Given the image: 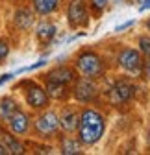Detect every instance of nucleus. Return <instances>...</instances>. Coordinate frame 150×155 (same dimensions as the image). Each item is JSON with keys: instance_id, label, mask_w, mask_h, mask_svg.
Wrapping results in <instances>:
<instances>
[{"instance_id": "f257e3e1", "label": "nucleus", "mask_w": 150, "mask_h": 155, "mask_svg": "<svg viewBox=\"0 0 150 155\" xmlns=\"http://www.w3.org/2000/svg\"><path fill=\"white\" fill-rule=\"evenodd\" d=\"M106 131V118L95 109H85L80 114L78 122V135L82 144H97Z\"/></svg>"}, {"instance_id": "f03ea898", "label": "nucleus", "mask_w": 150, "mask_h": 155, "mask_svg": "<svg viewBox=\"0 0 150 155\" xmlns=\"http://www.w3.org/2000/svg\"><path fill=\"white\" fill-rule=\"evenodd\" d=\"M76 67L82 76L85 78H100L104 74V61L95 52H82L76 59Z\"/></svg>"}, {"instance_id": "7ed1b4c3", "label": "nucleus", "mask_w": 150, "mask_h": 155, "mask_svg": "<svg viewBox=\"0 0 150 155\" xmlns=\"http://www.w3.org/2000/svg\"><path fill=\"white\" fill-rule=\"evenodd\" d=\"M134 94H135V87L134 83H130L128 80H119L115 81V85L111 87L109 91V98L113 104L121 105V104H126L134 98Z\"/></svg>"}, {"instance_id": "20e7f679", "label": "nucleus", "mask_w": 150, "mask_h": 155, "mask_svg": "<svg viewBox=\"0 0 150 155\" xmlns=\"http://www.w3.org/2000/svg\"><path fill=\"white\" fill-rule=\"evenodd\" d=\"M117 61L130 74H139V70H141V54L137 50H134V48H124V50H121Z\"/></svg>"}, {"instance_id": "39448f33", "label": "nucleus", "mask_w": 150, "mask_h": 155, "mask_svg": "<svg viewBox=\"0 0 150 155\" xmlns=\"http://www.w3.org/2000/svg\"><path fill=\"white\" fill-rule=\"evenodd\" d=\"M60 127V118H58V114L48 111V113H43L39 118L35 120V129L37 133H41V135H52L56 133Z\"/></svg>"}, {"instance_id": "423d86ee", "label": "nucleus", "mask_w": 150, "mask_h": 155, "mask_svg": "<svg viewBox=\"0 0 150 155\" xmlns=\"http://www.w3.org/2000/svg\"><path fill=\"white\" fill-rule=\"evenodd\" d=\"M97 85L91 81V78H85V80H80L74 87V96H76L78 102H84V104H89L95 100L97 96Z\"/></svg>"}, {"instance_id": "0eeeda50", "label": "nucleus", "mask_w": 150, "mask_h": 155, "mask_svg": "<svg viewBox=\"0 0 150 155\" xmlns=\"http://www.w3.org/2000/svg\"><path fill=\"white\" fill-rule=\"evenodd\" d=\"M67 15H69L70 26H74V28L87 24V9H85V6H84L82 0H72L70 6H69Z\"/></svg>"}, {"instance_id": "6e6552de", "label": "nucleus", "mask_w": 150, "mask_h": 155, "mask_svg": "<svg viewBox=\"0 0 150 155\" xmlns=\"http://www.w3.org/2000/svg\"><path fill=\"white\" fill-rule=\"evenodd\" d=\"M26 102H28V105H32V107H35V109L46 107V104H48V94H46V91H43L41 87L33 85V87H30L28 92H26Z\"/></svg>"}, {"instance_id": "1a4fd4ad", "label": "nucleus", "mask_w": 150, "mask_h": 155, "mask_svg": "<svg viewBox=\"0 0 150 155\" xmlns=\"http://www.w3.org/2000/svg\"><path fill=\"white\" fill-rule=\"evenodd\" d=\"M9 127H11V131L13 133H17V135H22V133H26L28 131V126H30V120H28V116L24 114V113H21V111H15L11 116H9Z\"/></svg>"}, {"instance_id": "9d476101", "label": "nucleus", "mask_w": 150, "mask_h": 155, "mask_svg": "<svg viewBox=\"0 0 150 155\" xmlns=\"http://www.w3.org/2000/svg\"><path fill=\"white\" fill-rule=\"evenodd\" d=\"M48 80H54V81H60V83H70L74 80V72L67 67H60V68H54L50 74H48Z\"/></svg>"}, {"instance_id": "9b49d317", "label": "nucleus", "mask_w": 150, "mask_h": 155, "mask_svg": "<svg viewBox=\"0 0 150 155\" xmlns=\"http://www.w3.org/2000/svg\"><path fill=\"white\" fill-rule=\"evenodd\" d=\"M35 35H37V39H39L43 45H46V43H50V41H52L54 35H56V26H54V24H50V22H41L39 26H37Z\"/></svg>"}, {"instance_id": "f8f14e48", "label": "nucleus", "mask_w": 150, "mask_h": 155, "mask_svg": "<svg viewBox=\"0 0 150 155\" xmlns=\"http://www.w3.org/2000/svg\"><path fill=\"white\" fill-rule=\"evenodd\" d=\"M78 122H80V116L74 113V111H65L61 120H60V126L65 129V131H76L78 129Z\"/></svg>"}, {"instance_id": "ddd939ff", "label": "nucleus", "mask_w": 150, "mask_h": 155, "mask_svg": "<svg viewBox=\"0 0 150 155\" xmlns=\"http://www.w3.org/2000/svg\"><path fill=\"white\" fill-rule=\"evenodd\" d=\"M46 94L52 96V98L56 100H61L65 98V94H67V89H65V83H60V81H54V80H48V85H46Z\"/></svg>"}, {"instance_id": "4468645a", "label": "nucleus", "mask_w": 150, "mask_h": 155, "mask_svg": "<svg viewBox=\"0 0 150 155\" xmlns=\"http://www.w3.org/2000/svg\"><path fill=\"white\" fill-rule=\"evenodd\" d=\"M32 22H33V17H32L30 9H17V13H15V24L19 28L26 30V28L32 26Z\"/></svg>"}, {"instance_id": "2eb2a0df", "label": "nucleus", "mask_w": 150, "mask_h": 155, "mask_svg": "<svg viewBox=\"0 0 150 155\" xmlns=\"http://www.w3.org/2000/svg\"><path fill=\"white\" fill-rule=\"evenodd\" d=\"M60 4V0H33V8L37 13H41V15H48L52 13L56 8H58Z\"/></svg>"}, {"instance_id": "dca6fc26", "label": "nucleus", "mask_w": 150, "mask_h": 155, "mask_svg": "<svg viewBox=\"0 0 150 155\" xmlns=\"http://www.w3.org/2000/svg\"><path fill=\"white\" fill-rule=\"evenodd\" d=\"M17 111V105L11 98H2L0 100V120H9V116Z\"/></svg>"}, {"instance_id": "f3484780", "label": "nucleus", "mask_w": 150, "mask_h": 155, "mask_svg": "<svg viewBox=\"0 0 150 155\" xmlns=\"http://www.w3.org/2000/svg\"><path fill=\"white\" fill-rule=\"evenodd\" d=\"M82 151V144L74 139H63L61 142V153L65 155H72V153H80Z\"/></svg>"}, {"instance_id": "a211bd4d", "label": "nucleus", "mask_w": 150, "mask_h": 155, "mask_svg": "<svg viewBox=\"0 0 150 155\" xmlns=\"http://www.w3.org/2000/svg\"><path fill=\"white\" fill-rule=\"evenodd\" d=\"M4 146L8 148L9 153H22V151H24L22 144L19 142V140H15L11 135H4Z\"/></svg>"}, {"instance_id": "6ab92c4d", "label": "nucleus", "mask_w": 150, "mask_h": 155, "mask_svg": "<svg viewBox=\"0 0 150 155\" xmlns=\"http://www.w3.org/2000/svg\"><path fill=\"white\" fill-rule=\"evenodd\" d=\"M139 48H141V52L145 55H150V37L148 35H145V37L139 39Z\"/></svg>"}, {"instance_id": "aec40b11", "label": "nucleus", "mask_w": 150, "mask_h": 155, "mask_svg": "<svg viewBox=\"0 0 150 155\" xmlns=\"http://www.w3.org/2000/svg\"><path fill=\"white\" fill-rule=\"evenodd\" d=\"M8 54H9V45H8V41L0 39V63H4V59L8 57Z\"/></svg>"}, {"instance_id": "412c9836", "label": "nucleus", "mask_w": 150, "mask_h": 155, "mask_svg": "<svg viewBox=\"0 0 150 155\" xmlns=\"http://www.w3.org/2000/svg\"><path fill=\"white\" fill-rule=\"evenodd\" d=\"M107 2H109V0H91V6H93V9H95V11L100 13L107 6Z\"/></svg>"}, {"instance_id": "4be33fe9", "label": "nucleus", "mask_w": 150, "mask_h": 155, "mask_svg": "<svg viewBox=\"0 0 150 155\" xmlns=\"http://www.w3.org/2000/svg\"><path fill=\"white\" fill-rule=\"evenodd\" d=\"M130 26H134V21H126V22L119 24V26L115 28V31H122V30H126V28H130Z\"/></svg>"}, {"instance_id": "5701e85b", "label": "nucleus", "mask_w": 150, "mask_h": 155, "mask_svg": "<svg viewBox=\"0 0 150 155\" xmlns=\"http://www.w3.org/2000/svg\"><path fill=\"white\" fill-rule=\"evenodd\" d=\"M150 8V0H139V11H145Z\"/></svg>"}, {"instance_id": "b1692460", "label": "nucleus", "mask_w": 150, "mask_h": 155, "mask_svg": "<svg viewBox=\"0 0 150 155\" xmlns=\"http://www.w3.org/2000/svg\"><path fill=\"white\" fill-rule=\"evenodd\" d=\"M145 72H146V78L150 80V55H148V59H146V65H145Z\"/></svg>"}, {"instance_id": "393cba45", "label": "nucleus", "mask_w": 150, "mask_h": 155, "mask_svg": "<svg viewBox=\"0 0 150 155\" xmlns=\"http://www.w3.org/2000/svg\"><path fill=\"white\" fill-rule=\"evenodd\" d=\"M9 151H8V148L4 146V144H0V155H8Z\"/></svg>"}, {"instance_id": "a878e982", "label": "nucleus", "mask_w": 150, "mask_h": 155, "mask_svg": "<svg viewBox=\"0 0 150 155\" xmlns=\"http://www.w3.org/2000/svg\"><path fill=\"white\" fill-rule=\"evenodd\" d=\"M146 30L150 31V18H148V21H146Z\"/></svg>"}]
</instances>
